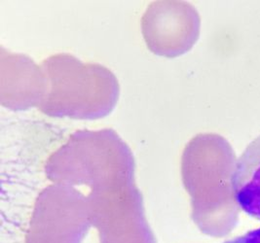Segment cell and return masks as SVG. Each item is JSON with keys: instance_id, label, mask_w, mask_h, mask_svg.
<instances>
[{"instance_id": "6da1fadb", "label": "cell", "mask_w": 260, "mask_h": 243, "mask_svg": "<svg viewBox=\"0 0 260 243\" xmlns=\"http://www.w3.org/2000/svg\"><path fill=\"white\" fill-rule=\"evenodd\" d=\"M230 181L237 204L260 221V135L238 159Z\"/></svg>"}, {"instance_id": "7a4b0ae2", "label": "cell", "mask_w": 260, "mask_h": 243, "mask_svg": "<svg viewBox=\"0 0 260 243\" xmlns=\"http://www.w3.org/2000/svg\"><path fill=\"white\" fill-rule=\"evenodd\" d=\"M224 243H260V228L247 232L233 239L227 240Z\"/></svg>"}]
</instances>
